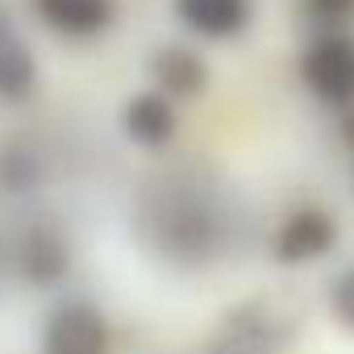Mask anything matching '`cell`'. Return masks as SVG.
<instances>
[{"label": "cell", "mask_w": 354, "mask_h": 354, "mask_svg": "<svg viewBox=\"0 0 354 354\" xmlns=\"http://www.w3.org/2000/svg\"><path fill=\"white\" fill-rule=\"evenodd\" d=\"M133 242L162 267L205 271L238 242V209L213 167L175 162L154 171L129 201Z\"/></svg>", "instance_id": "cell-1"}, {"label": "cell", "mask_w": 354, "mask_h": 354, "mask_svg": "<svg viewBox=\"0 0 354 354\" xmlns=\"http://www.w3.org/2000/svg\"><path fill=\"white\" fill-rule=\"evenodd\" d=\"M296 333L300 313L283 296H250L221 317L209 354H288Z\"/></svg>", "instance_id": "cell-2"}, {"label": "cell", "mask_w": 354, "mask_h": 354, "mask_svg": "<svg viewBox=\"0 0 354 354\" xmlns=\"http://www.w3.org/2000/svg\"><path fill=\"white\" fill-rule=\"evenodd\" d=\"M300 84L313 100L329 109H354V30H321L308 34L300 50Z\"/></svg>", "instance_id": "cell-3"}, {"label": "cell", "mask_w": 354, "mask_h": 354, "mask_svg": "<svg viewBox=\"0 0 354 354\" xmlns=\"http://www.w3.org/2000/svg\"><path fill=\"white\" fill-rule=\"evenodd\" d=\"M13 271L30 283V288H59L67 275H71V263H75V250H71V238L67 230L55 221V217H34L17 230L13 238Z\"/></svg>", "instance_id": "cell-4"}, {"label": "cell", "mask_w": 354, "mask_h": 354, "mask_svg": "<svg viewBox=\"0 0 354 354\" xmlns=\"http://www.w3.org/2000/svg\"><path fill=\"white\" fill-rule=\"evenodd\" d=\"M38 346H42V354H109L113 329H109V317L100 304H92L84 296H67L46 313Z\"/></svg>", "instance_id": "cell-5"}, {"label": "cell", "mask_w": 354, "mask_h": 354, "mask_svg": "<svg viewBox=\"0 0 354 354\" xmlns=\"http://www.w3.org/2000/svg\"><path fill=\"white\" fill-rule=\"evenodd\" d=\"M333 246H337V217L321 205L292 209L271 238V254L283 267H308V263L325 259Z\"/></svg>", "instance_id": "cell-6"}, {"label": "cell", "mask_w": 354, "mask_h": 354, "mask_svg": "<svg viewBox=\"0 0 354 354\" xmlns=\"http://www.w3.org/2000/svg\"><path fill=\"white\" fill-rule=\"evenodd\" d=\"M38 55L21 30V21L9 13V5H0V100L5 104H26L38 92Z\"/></svg>", "instance_id": "cell-7"}, {"label": "cell", "mask_w": 354, "mask_h": 354, "mask_svg": "<svg viewBox=\"0 0 354 354\" xmlns=\"http://www.w3.org/2000/svg\"><path fill=\"white\" fill-rule=\"evenodd\" d=\"M30 5L34 17L67 42L100 38L117 21V0H30Z\"/></svg>", "instance_id": "cell-8"}, {"label": "cell", "mask_w": 354, "mask_h": 354, "mask_svg": "<svg viewBox=\"0 0 354 354\" xmlns=\"http://www.w3.org/2000/svg\"><path fill=\"white\" fill-rule=\"evenodd\" d=\"M175 129H180V121H175V100L162 96L158 88L150 92H133L125 104H121V133L142 146V150H162L171 146Z\"/></svg>", "instance_id": "cell-9"}, {"label": "cell", "mask_w": 354, "mask_h": 354, "mask_svg": "<svg viewBox=\"0 0 354 354\" xmlns=\"http://www.w3.org/2000/svg\"><path fill=\"white\" fill-rule=\"evenodd\" d=\"M171 9L184 21V30L209 42H230L254 21V0H171Z\"/></svg>", "instance_id": "cell-10"}, {"label": "cell", "mask_w": 354, "mask_h": 354, "mask_svg": "<svg viewBox=\"0 0 354 354\" xmlns=\"http://www.w3.org/2000/svg\"><path fill=\"white\" fill-rule=\"evenodd\" d=\"M150 80H154V88L162 96L188 100V96H201L209 88V67L188 46H158L150 55Z\"/></svg>", "instance_id": "cell-11"}, {"label": "cell", "mask_w": 354, "mask_h": 354, "mask_svg": "<svg viewBox=\"0 0 354 354\" xmlns=\"http://www.w3.org/2000/svg\"><path fill=\"white\" fill-rule=\"evenodd\" d=\"M46 150L34 142V138H13L0 154V180H5L9 192H34L46 184Z\"/></svg>", "instance_id": "cell-12"}, {"label": "cell", "mask_w": 354, "mask_h": 354, "mask_svg": "<svg viewBox=\"0 0 354 354\" xmlns=\"http://www.w3.org/2000/svg\"><path fill=\"white\" fill-rule=\"evenodd\" d=\"M300 17L313 34L350 30L354 26V0H300Z\"/></svg>", "instance_id": "cell-13"}, {"label": "cell", "mask_w": 354, "mask_h": 354, "mask_svg": "<svg viewBox=\"0 0 354 354\" xmlns=\"http://www.w3.org/2000/svg\"><path fill=\"white\" fill-rule=\"evenodd\" d=\"M325 300H329V317H333V325L346 329V333L354 337V263L342 267V271L329 279Z\"/></svg>", "instance_id": "cell-14"}]
</instances>
